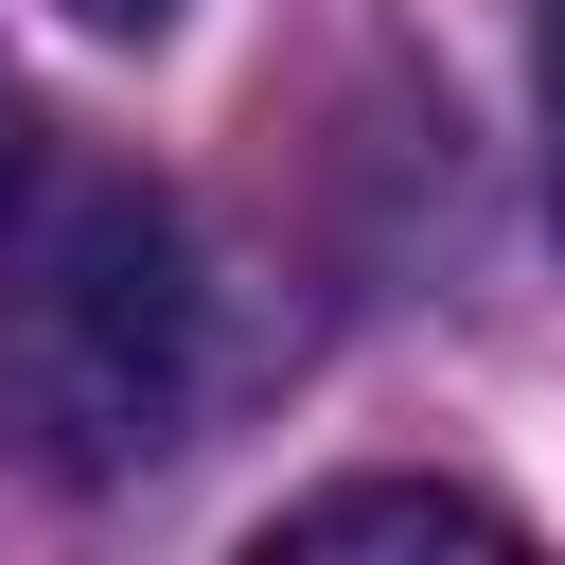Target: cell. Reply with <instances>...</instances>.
<instances>
[{
  "mask_svg": "<svg viewBox=\"0 0 565 565\" xmlns=\"http://www.w3.org/2000/svg\"><path fill=\"white\" fill-rule=\"evenodd\" d=\"M194 388V282H177V212L106 159H53L0 194V406L35 424V459L106 477L159 459Z\"/></svg>",
  "mask_w": 565,
  "mask_h": 565,
  "instance_id": "6da1fadb",
  "label": "cell"
},
{
  "mask_svg": "<svg viewBox=\"0 0 565 565\" xmlns=\"http://www.w3.org/2000/svg\"><path fill=\"white\" fill-rule=\"evenodd\" d=\"M265 547H512V512L459 477H335V494L265 512Z\"/></svg>",
  "mask_w": 565,
  "mask_h": 565,
  "instance_id": "7a4b0ae2",
  "label": "cell"
},
{
  "mask_svg": "<svg viewBox=\"0 0 565 565\" xmlns=\"http://www.w3.org/2000/svg\"><path fill=\"white\" fill-rule=\"evenodd\" d=\"M35 177V106H18V71H0V194Z\"/></svg>",
  "mask_w": 565,
  "mask_h": 565,
  "instance_id": "3957f363",
  "label": "cell"
},
{
  "mask_svg": "<svg viewBox=\"0 0 565 565\" xmlns=\"http://www.w3.org/2000/svg\"><path fill=\"white\" fill-rule=\"evenodd\" d=\"M547 194H565V0H547Z\"/></svg>",
  "mask_w": 565,
  "mask_h": 565,
  "instance_id": "277c9868",
  "label": "cell"
},
{
  "mask_svg": "<svg viewBox=\"0 0 565 565\" xmlns=\"http://www.w3.org/2000/svg\"><path fill=\"white\" fill-rule=\"evenodd\" d=\"M71 18H88V35H159L177 0H71Z\"/></svg>",
  "mask_w": 565,
  "mask_h": 565,
  "instance_id": "5b68a950",
  "label": "cell"
}]
</instances>
